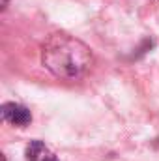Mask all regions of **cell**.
I'll use <instances>...</instances> for the list:
<instances>
[{
    "instance_id": "6da1fadb",
    "label": "cell",
    "mask_w": 159,
    "mask_h": 161,
    "mask_svg": "<svg viewBox=\"0 0 159 161\" xmlns=\"http://www.w3.org/2000/svg\"><path fill=\"white\" fill-rule=\"evenodd\" d=\"M41 64L56 79L77 80L92 69L94 53L75 36L56 32L51 34L41 47Z\"/></svg>"
},
{
    "instance_id": "7a4b0ae2",
    "label": "cell",
    "mask_w": 159,
    "mask_h": 161,
    "mask_svg": "<svg viewBox=\"0 0 159 161\" xmlns=\"http://www.w3.org/2000/svg\"><path fill=\"white\" fill-rule=\"evenodd\" d=\"M0 114H2V120L11 124V125H17V127H25L32 122V114L30 111L25 107V105H19V103H4L2 109H0Z\"/></svg>"
},
{
    "instance_id": "3957f363",
    "label": "cell",
    "mask_w": 159,
    "mask_h": 161,
    "mask_svg": "<svg viewBox=\"0 0 159 161\" xmlns=\"http://www.w3.org/2000/svg\"><path fill=\"white\" fill-rule=\"evenodd\" d=\"M49 148L41 142V141H32L28 146H26V161H41L43 154L47 152Z\"/></svg>"
},
{
    "instance_id": "277c9868",
    "label": "cell",
    "mask_w": 159,
    "mask_h": 161,
    "mask_svg": "<svg viewBox=\"0 0 159 161\" xmlns=\"http://www.w3.org/2000/svg\"><path fill=\"white\" fill-rule=\"evenodd\" d=\"M41 161H58V158H56V156H54L52 152H49V150H47V152L43 154V158H41Z\"/></svg>"
},
{
    "instance_id": "5b68a950",
    "label": "cell",
    "mask_w": 159,
    "mask_h": 161,
    "mask_svg": "<svg viewBox=\"0 0 159 161\" xmlns=\"http://www.w3.org/2000/svg\"><path fill=\"white\" fill-rule=\"evenodd\" d=\"M6 6H8V0H2V9H6Z\"/></svg>"
}]
</instances>
